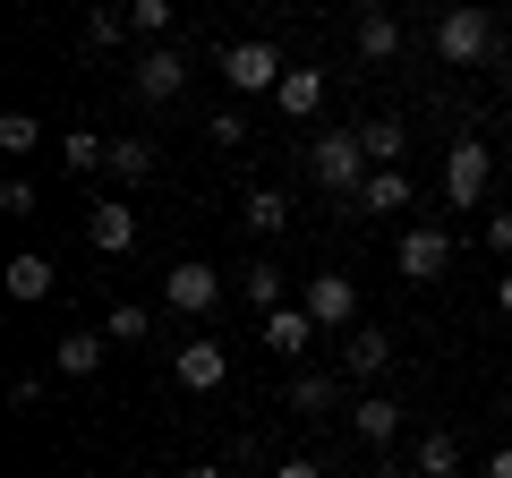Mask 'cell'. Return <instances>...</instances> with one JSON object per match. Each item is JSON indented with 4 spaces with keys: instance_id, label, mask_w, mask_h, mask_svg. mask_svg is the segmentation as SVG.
Returning <instances> with one entry per match:
<instances>
[{
    "instance_id": "cell-18",
    "label": "cell",
    "mask_w": 512,
    "mask_h": 478,
    "mask_svg": "<svg viewBox=\"0 0 512 478\" xmlns=\"http://www.w3.org/2000/svg\"><path fill=\"white\" fill-rule=\"evenodd\" d=\"M291 120H308V111H325V69H291L282 77V94H274Z\"/></svg>"
},
{
    "instance_id": "cell-27",
    "label": "cell",
    "mask_w": 512,
    "mask_h": 478,
    "mask_svg": "<svg viewBox=\"0 0 512 478\" xmlns=\"http://www.w3.org/2000/svg\"><path fill=\"white\" fill-rule=\"evenodd\" d=\"M128 35H137L128 9H86V43H103V52H111V43H128Z\"/></svg>"
},
{
    "instance_id": "cell-23",
    "label": "cell",
    "mask_w": 512,
    "mask_h": 478,
    "mask_svg": "<svg viewBox=\"0 0 512 478\" xmlns=\"http://www.w3.org/2000/svg\"><path fill=\"white\" fill-rule=\"evenodd\" d=\"M359 52H367V60H393V52H402V18L367 9V18H359Z\"/></svg>"
},
{
    "instance_id": "cell-19",
    "label": "cell",
    "mask_w": 512,
    "mask_h": 478,
    "mask_svg": "<svg viewBox=\"0 0 512 478\" xmlns=\"http://www.w3.org/2000/svg\"><path fill=\"white\" fill-rule=\"evenodd\" d=\"M461 470V436L453 427H427L419 436V478H453Z\"/></svg>"
},
{
    "instance_id": "cell-4",
    "label": "cell",
    "mask_w": 512,
    "mask_h": 478,
    "mask_svg": "<svg viewBox=\"0 0 512 478\" xmlns=\"http://www.w3.org/2000/svg\"><path fill=\"white\" fill-rule=\"evenodd\" d=\"M299 308L316 316V333H359V282L350 274H308Z\"/></svg>"
},
{
    "instance_id": "cell-7",
    "label": "cell",
    "mask_w": 512,
    "mask_h": 478,
    "mask_svg": "<svg viewBox=\"0 0 512 478\" xmlns=\"http://www.w3.org/2000/svg\"><path fill=\"white\" fill-rule=\"evenodd\" d=\"M214 299H222V274H214V265L180 257V265H171V274H163V308H171V316H205V308H214Z\"/></svg>"
},
{
    "instance_id": "cell-5",
    "label": "cell",
    "mask_w": 512,
    "mask_h": 478,
    "mask_svg": "<svg viewBox=\"0 0 512 478\" xmlns=\"http://www.w3.org/2000/svg\"><path fill=\"white\" fill-rule=\"evenodd\" d=\"M128 77H137L146 103H180V94H188V52H180V43H146Z\"/></svg>"
},
{
    "instance_id": "cell-20",
    "label": "cell",
    "mask_w": 512,
    "mask_h": 478,
    "mask_svg": "<svg viewBox=\"0 0 512 478\" xmlns=\"http://www.w3.org/2000/svg\"><path fill=\"white\" fill-rule=\"evenodd\" d=\"M402 205H410V180H402V171H367L359 214H402Z\"/></svg>"
},
{
    "instance_id": "cell-17",
    "label": "cell",
    "mask_w": 512,
    "mask_h": 478,
    "mask_svg": "<svg viewBox=\"0 0 512 478\" xmlns=\"http://www.w3.org/2000/svg\"><path fill=\"white\" fill-rule=\"evenodd\" d=\"M239 222H248V239H274L282 222H291V197H282V188H248V205H239Z\"/></svg>"
},
{
    "instance_id": "cell-29",
    "label": "cell",
    "mask_w": 512,
    "mask_h": 478,
    "mask_svg": "<svg viewBox=\"0 0 512 478\" xmlns=\"http://www.w3.org/2000/svg\"><path fill=\"white\" fill-rule=\"evenodd\" d=\"M128 18H137V35H146V43H163L171 35V0H128Z\"/></svg>"
},
{
    "instance_id": "cell-13",
    "label": "cell",
    "mask_w": 512,
    "mask_h": 478,
    "mask_svg": "<svg viewBox=\"0 0 512 478\" xmlns=\"http://www.w3.org/2000/svg\"><path fill=\"white\" fill-rule=\"evenodd\" d=\"M342 368H350V376H384V368H393V333H384V325L342 333Z\"/></svg>"
},
{
    "instance_id": "cell-21",
    "label": "cell",
    "mask_w": 512,
    "mask_h": 478,
    "mask_svg": "<svg viewBox=\"0 0 512 478\" xmlns=\"http://www.w3.org/2000/svg\"><path fill=\"white\" fill-rule=\"evenodd\" d=\"M60 163H69V171H111V137L69 129V137H60Z\"/></svg>"
},
{
    "instance_id": "cell-28",
    "label": "cell",
    "mask_w": 512,
    "mask_h": 478,
    "mask_svg": "<svg viewBox=\"0 0 512 478\" xmlns=\"http://www.w3.org/2000/svg\"><path fill=\"white\" fill-rule=\"evenodd\" d=\"M291 402L308 410V419H325V410L342 402V393H333V376H291Z\"/></svg>"
},
{
    "instance_id": "cell-8",
    "label": "cell",
    "mask_w": 512,
    "mask_h": 478,
    "mask_svg": "<svg viewBox=\"0 0 512 478\" xmlns=\"http://www.w3.org/2000/svg\"><path fill=\"white\" fill-rule=\"evenodd\" d=\"M487 180H495V154L478 146V137H461V146L444 154V197H453V205H478V197H487Z\"/></svg>"
},
{
    "instance_id": "cell-26",
    "label": "cell",
    "mask_w": 512,
    "mask_h": 478,
    "mask_svg": "<svg viewBox=\"0 0 512 478\" xmlns=\"http://www.w3.org/2000/svg\"><path fill=\"white\" fill-rule=\"evenodd\" d=\"M103 333H111V342H146V333H154V308H137V299H111Z\"/></svg>"
},
{
    "instance_id": "cell-25",
    "label": "cell",
    "mask_w": 512,
    "mask_h": 478,
    "mask_svg": "<svg viewBox=\"0 0 512 478\" xmlns=\"http://www.w3.org/2000/svg\"><path fill=\"white\" fill-rule=\"evenodd\" d=\"M146 171H154V146H146V137H111V180H146Z\"/></svg>"
},
{
    "instance_id": "cell-16",
    "label": "cell",
    "mask_w": 512,
    "mask_h": 478,
    "mask_svg": "<svg viewBox=\"0 0 512 478\" xmlns=\"http://www.w3.org/2000/svg\"><path fill=\"white\" fill-rule=\"evenodd\" d=\"M103 342H111V333H60V342H52V368L60 376H94V368H103Z\"/></svg>"
},
{
    "instance_id": "cell-34",
    "label": "cell",
    "mask_w": 512,
    "mask_h": 478,
    "mask_svg": "<svg viewBox=\"0 0 512 478\" xmlns=\"http://www.w3.org/2000/svg\"><path fill=\"white\" fill-rule=\"evenodd\" d=\"M487 478H512V444H504V453H487Z\"/></svg>"
},
{
    "instance_id": "cell-12",
    "label": "cell",
    "mask_w": 512,
    "mask_h": 478,
    "mask_svg": "<svg viewBox=\"0 0 512 478\" xmlns=\"http://www.w3.org/2000/svg\"><path fill=\"white\" fill-rule=\"evenodd\" d=\"M350 436H359V444H393V436H402V402H393V393L350 402Z\"/></svg>"
},
{
    "instance_id": "cell-30",
    "label": "cell",
    "mask_w": 512,
    "mask_h": 478,
    "mask_svg": "<svg viewBox=\"0 0 512 478\" xmlns=\"http://www.w3.org/2000/svg\"><path fill=\"white\" fill-rule=\"evenodd\" d=\"M35 205H43V197H35V180H26V171H18V180H0V214H18V222H26Z\"/></svg>"
},
{
    "instance_id": "cell-2",
    "label": "cell",
    "mask_w": 512,
    "mask_h": 478,
    "mask_svg": "<svg viewBox=\"0 0 512 478\" xmlns=\"http://www.w3.org/2000/svg\"><path fill=\"white\" fill-rule=\"evenodd\" d=\"M436 52H444V69H478V60L495 52V18L487 9H444L436 18Z\"/></svg>"
},
{
    "instance_id": "cell-36",
    "label": "cell",
    "mask_w": 512,
    "mask_h": 478,
    "mask_svg": "<svg viewBox=\"0 0 512 478\" xmlns=\"http://www.w3.org/2000/svg\"><path fill=\"white\" fill-rule=\"evenodd\" d=\"M188 478H231V470H222V461H197V470H188Z\"/></svg>"
},
{
    "instance_id": "cell-22",
    "label": "cell",
    "mask_w": 512,
    "mask_h": 478,
    "mask_svg": "<svg viewBox=\"0 0 512 478\" xmlns=\"http://www.w3.org/2000/svg\"><path fill=\"white\" fill-rule=\"evenodd\" d=\"M239 291H248V308H256V316H274V308H282V265L256 257L248 274H239Z\"/></svg>"
},
{
    "instance_id": "cell-1",
    "label": "cell",
    "mask_w": 512,
    "mask_h": 478,
    "mask_svg": "<svg viewBox=\"0 0 512 478\" xmlns=\"http://www.w3.org/2000/svg\"><path fill=\"white\" fill-rule=\"evenodd\" d=\"M308 171H316V188H325V197H350L359 205V188H367V146H359V129H342V137H316L308 146Z\"/></svg>"
},
{
    "instance_id": "cell-6",
    "label": "cell",
    "mask_w": 512,
    "mask_h": 478,
    "mask_svg": "<svg viewBox=\"0 0 512 478\" xmlns=\"http://www.w3.org/2000/svg\"><path fill=\"white\" fill-rule=\"evenodd\" d=\"M444 265H453V231H436V222L402 231V248H393V274H402V282H436Z\"/></svg>"
},
{
    "instance_id": "cell-38",
    "label": "cell",
    "mask_w": 512,
    "mask_h": 478,
    "mask_svg": "<svg viewBox=\"0 0 512 478\" xmlns=\"http://www.w3.org/2000/svg\"><path fill=\"white\" fill-rule=\"evenodd\" d=\"M504 419H512V393H504Z\"/></svg>"
},
{
    "instance_id": "cell-33",
    "label": "cell",
    "mask_w": 512,
    "mask_h": 478,
    "mask_svg": "<svg viewBox=\"0 0 512 478\" xmlns=\"http://www.w3.org/2000/svg\"><path fill=\"white\" fill-rule=\"evenodd\" d=\"M274 478H325V461H308V453H291V461H274Z\"/></svg>"
},
{
    "instance_id": "cell-37",
    "label": "cell",
    "mask_w": 512,
    "mask_h": 478,
    "mask_svg": "<svg viewBox=\"0 0 512 478\" xmlns=\"http://www.w3.org/2000/svg\"><path fill=\"white\" fill-rule=\"evenodd\" d=\"M376 478H410V470H402V461H384V470H376Z\"/></svg>"
},
{
    "instance_id": "cell-35",
    "label": "cell",
    "mask_w": 512,
    "mask_h": 478,
    "mask_svg": "<svg viewBox=\"0 0 512 478\" xmlns=\"http://www.w3.org/2000/svg\"><path fill=\"white\" fill-rule=\"evenodd\" d=\"M495 308H504V316H512V274H504V282H495Z\"/></svg>"
},
{
    "instance_id": "cell-24",
    "label": "cell",
    "mask_w": 512,
    "mask_h": 478,
    "mask_svg": "<svg viewBox=\"0 0 512 478\" xmlns=\"http://www.w3.org/2000/svg\"><path fill=\"white\" fill-rule=\"evenodd\" d=\"M35 146H43V120H35V111H0V154H18V163H26Z\"/></svg>"
},
{
    "instance_id": "cell-32",
    "label": "cell",
    "mask_w": 512,
    "mask_h": 478,
    "mask_svg": "<svg viewBox=\"0 0 512 478\" xmlns=\"http://www.w3.org/2000/svg\"><path fill=\"white\" fill-rule=\"evenodd\" d=\"M205 137H214V146H239V137H248V120H239V111H214V129H205Z\"/></svg>"
},
{
    "instance_id": "cell-10",
    "label": "cell",
    "mask_w": 512,
    "mask_h": 478,
    "mask_svg": "<svg viewBox=\"0 0 512 478\" xmlns=\"http://www.w3.org/2000/svg\"><path fill=\"white\" fill-rule=\"evenodd\" d=\"M256 333H265V350H274V359H308V350H316V316H308V308L256 316Z\"/></svg>"
},
{
    "instance_id": "cell-15",
    "label": "cell",
    "mask_w": 512,
    "mask_h": 478,
    "mask_svg": "<svg viewBox=\"0 0 512 478\" xmlns=\"http://www.w3.org/2000/svg\"><path fill=\"white\" fill-rule=\"evenodd\" d=\"M359 146H367V163H376V171H402L410 129H402V120H359Z\"/></svg>"
},
{
    "instance_id": "cell-14",
    "label": "cell",
    "mask_w": 512,
    "mask_h": 478,
    "mask_svg": "<svg viewBox=\"0 0 512 478\" xmlns=\"http://www.w3.org/2000/svg\"><path fill=\"white\" fill-rule=\"evenodd\" d=\"M52 257H43V248H26V257H9V299H26V308H35V299H52Z\"/></svg>"
},
{
    "instance_id": "cell-3",
    "label": "cell",
    "mask_w": 512,
    "mask_h": 478,
    "mask_svg": "<svg viewBox=\"0 0 512 478\" xmlns=\"http://www.w3.org/2000/svg\"><path fill=\"white\" fill-rule=\"evenodd\" d=\"M282 77H291V60L274 43H231L222 52V86L231 94H282Z\"/></svg>"
},
{
    "instance_id": "cell-11",
    "label": "cell",
    "mask_w": 512,
    "mask_h": 478,
    "mask_svg": "<svg viewBox=\"0 0 512 478\" xmlns=\"http://www.w3.org/2000/svg\"><path fill=\"white\" fill-rule=\"evenodd\" d=\"M86 239L94 248H103V257H128V248H137V205H120V197H103L86 214Z\"/></svg>"
},
{
    "instance_id": "cell-9",
    "label": "cell",
    "mask_w": 512,
    "mask_h": 478,
    "mask_svg": "<svg viewBox=\"0 0 512 478\" xmlns=\"http://www.w3.org/2000/svg\"><path fill=\"white\" fill-rule=\"evenodd\" d=\"M171 376H180L188 393H222V385H231V350H222V342H180Z\"/></svg>"
},
{
    "instance_id": "cell-31",
    "label": "cell",
    "mask_w": 512,
    "mask_h": 478,
    "mask_svg": "<svg viewBox=\"0 0 512 478\" xmlns=\"http://www.w3.org/2000/svg\"><path fill=\"white\" fill-rule=\"evenodd\" d=\"M487 248H495V257H512V205H495V214H487Z\"/></svg>"
}]
</instances>
